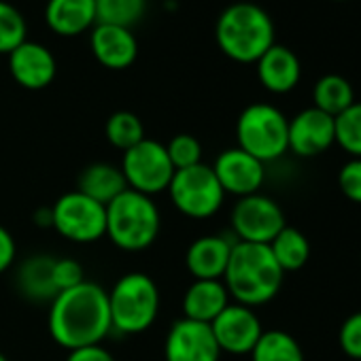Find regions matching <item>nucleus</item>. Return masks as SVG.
<instances>
[{
  "instance_id": "6e6552de",
  "label": "nucleus",
  "mask_w": 361,
  "mask_h": 361,
  "mask_svg": "<svg viewBox=\"0 0 361 361\" xmlns=\"http://www.w3.org/2000/svg\"><path fill=\"white\" fill-rule=\"evenodd\" d=\"M121 172L126 176L128 190L145 196L166 192L174 176V166L168 159L166 147L153 138H142L132 149L123 151Z\"/></svg>"
},
{
  "instance_id": "7ed1b4c3",
  "label": "nucleus",
  "mask_w": 361,
  "mask_h": 361,
  "mask_svg": "<svg viewBox=\"0 0 361 361\" xmlns=\"http://www.w3.org/2000/svg\"><path fill=\"white\" fill-rule=\"evenodd\" d=\"M215 39L230 60L251 64L274 45V24L262 7L253 3H236L219 16Z\"/></svg>"
},
{
  "instance_id": "bb28decb",
  "label": "nucleus",
  "mask_w": 361,
  "mask_h": 361,
  "mask_svg": "<svg viewBox=\"0 0 361 361\" xmlns=\"http://www.w3.org/2000/svg\"><path fill=\"white\" fill-rule=\"evenodd\" d=\"M106 138L113 147L121 149V151H128L132 149L134 145H138L142 138H145V128H142V121L130 113V111H117L109 117L106 121Z\"/></svg>"
},
{
  "instance_id": "9b49d317",
  "label": "nucleus",
  "mask_w": 361,
  "mask_h": 361,
  "mask_svg": "<svg viewBox=\"0 0 361 361\" xmlns=\"http://www.w3.org/2000/svg\"><path fill=\"white\" fill-rule=\"evenodd\" d=\"M164 357L166 361H219L221 348L209 323L183 317L168 329Z\"/></svg>"
},
{
  "instance_id": "6ab92c4d",
  "label": "nucleus",
  "mask_w": 361,
  "mask_h": 361,
  "mask_svg": "<svg viewBox=\"0 0 361 361\" xmlns=\"http://www.w3.org/2000/svg\"><path fill=\"white\" fill-rule=\"evenodd\" d=\"M45 22L56 35H83L96 26V0H49Z\"/></svg>"
},
{
  "instance_id": "4be33fe9",
  "label": "nucleus",
  "mask_w": 361,
  "mask_h": 361,
  "mask_svg": "<svg viewBox=\"0 0 361 361\" xmlns=\"http://www.w3.org/2000/svg\"><path fill=\"white\" fill-rule=\"evenodd\" d=\"M54 257L51 255H32L28 257L18 274L20 291L30 300H54L58 295L54 281H51Z\"/></svg>"
},
{
  "instance_id": "e433bc0d",
  "label": "nucleus",
  "mask_w": 361,
  "mask_h": 361,
  "mask_svg": "<svg viewBox=\"0 0 361 361\" xmlns=\"http://www.w3.org/2000/svg\"><path fill=\"white\" fill-rule=\"evenodd\" d=\"M334 3H344V0H334Z\"/></svg>"
},
{
  "instance_id": "c756f323",
  "label": "nucleus",
  "mask_w": 361,
  "mask_h": 361,
  "mask_svg": "<svg viewBox=\"0 0 361 361\" xmlns=\"http://www.w3.org/2000/svg\"><path fill=\"white\" fill-rule=\"evenodd\" d=\"M164 147H166L168 159L174 166V170H183V168L202 164V145L192 134H176Z\"/></svg>"
},
{
  "instance_id": "9d476101",
  "label": "nucleus",
  "mask_w": 361,
  "mask_h": 361,
  "mask_svg": "<svg viewBox=\"0 0 361 361\" xmlns=\"http://www.w3.org/2000/svg\"><path fill=\"white\" fill-rule=\"evenodd\" d=\"M285 226L283 209L262 194L238 198L232 209V230L240 243L270 245Z\"/></svg>"
},
{
  "instance_id": "423d86ee",
  "label": "nucleus",
  "mask_w": 361,
  "mask_h": 361,
  "mask_svg": "<svg viewBox=\"0 0 361 361\" xmlns=\"http://www.w3.org/2000/svg\"><path fill=\"white\" fill-rule=\"evenodd\" d=\"M289 119L272 104H249L236 121L238 147L259 159L262 164L274 161L289 151Z\"/></svg>"
},
{
  "instance_id": "393cba45",
  "label": "nucleus",
  "mask_w": 361,
  "mask_h": 361,
  "mask_svg": "<svg viewBox=\"0 0 361 361\" xmlns=\"http://www.w3.org/2000/svg\"><path fill=\"white\" fill-rule=\"evenodd\" d=\"M253 361H304L300 342L281 329L264 331L251 350Z\"/></svg>"
},
{
  "instance_id": "20e7f679",
  "label": "nucleus",
  "mask_w": 361,
  "mask_h": 361,
  "mask_svg": "<svg viewBox=\"0 0 361 361\" xmlns=\"http://www.w3.org/2000/svg\"><path fill=\"white\" fill-rule=\"evenodd\" d=\"M161 228V217L151 196L126 190L106 204V236L123 251L149 249Z\"/></svg>"
},
{
  "instance_id": "f704fd0d",
  "label": "nucleus",
  "mask_w": 361,
  "mask_h": 361,
  "mask_svg": "<svg viewBox=\"0 0 361 361\" xmlns=\"http://www.w3.org/2000/svg\"><path fill=\"white\" fill-rule=\"evenodd\" d=\"M66 361H115V357L102 344H92L71 350Z\"/></svg>"
},
{
  "instance_id": "cd10ccee",
  "label": "nucleus",
  "mask_w": 361,
  "mask_h": 361,
  "mask_svg": "<svg viewBox=\"0 0 361 361\" xmlns=\"http://www.w3.org/2000/svg\"><path fill=\"white\" fill-rule=\"evenodd\" d=\"M336 142L350 155L361 157V102H353L346 111L334 117Z\"/></svg>"
},
{
  "instance_id": "f257e3e1",
  "label": "nucleus",
  "mask_w": 361,
  "mask_h": 361,
  "mask_svg": "<svg viewBox=\"0 0 361 361\" xmlns=\"http://www.w3.org/2000/svg\"><path fill=\"white\" fill-rule=\"evenodd\" d=\"M111 329L109 293L100 285L85 281L51 300L49 334L60 346L75 350L100 344Z\"/></svg>"
},
{
  "instance_id": "2f4dec72",
  "label": "nucleus",
  "mask_w": 361,
  "mask_h": 361,
  "mask_svg": "<svg viewBox=\"0 0 361 361\" xmlns=\"http://www.w3.org/2000/svg\"><path fill=\"white\" fill-rule=\"evenodd\" d=\"M338 188L350 202L361 204V157H350L340 168Z\"/></svg>"
},
{
  "instance_id": "2eb2a0df",
  "label": "nucleus",
  "mask_w": 361,
  "mask_h": 361,
  "mask_svg": "<svg viewBox=\"0 0 361 361\" xmlns=\"http://www.w3.org/2000/svg\"><path fill=\"white\" fill-rule=\"evenodd\" d=\"M11 77L26 90H43L56 79V58L54 54L32 41H24L18 49L9 54Z\"/></svg>"
},
{
  "instance_id": "7c9ffc66",
  "label": "nucleus",
  "mask_w": 361,
  "mask_h": 361,
  "mask_svg": "<svg viewBox=\"0 0 361 361\" xmlns=\"http://www.w3.org/2000/svg\"><path fill=\"white\" fill-rule=\"evenodd\" d=\"M51 281L56 291H66L73 289L81 283H85V272L83 266L77 259L71 257H62V259H54V268H51Z\"/></svg>"
},
{
  "instance_id": "39448f33",
  "label": "nucleus",
  "mask_w": 361,
  "mask_h": 361,
  "mask_svg": "<svg viewBox=\"0 0 361 361\" xmlns=\"http://www.w3.org/2000/svg\"><path fill=\"white\" fill-rule=\"evenodd\" d=\"M109 293L111 323L123 334L149 329L159 312V289L145 272L123 274Z\"/></svg>"
},
{
  "instance_id": "c85d7f7f",
  "label": "nucleus",
  "mask_w": 361,
  "mask_h": 361,
  "mask_svg": "<svg viewBox=\"0 0 361 361\" xmlns=\"http://www.w3.org/2000/svg\"><path fill=\"white\" fill-rule=\"evenodd\" d=\"M26 41L24 16L5 0H0V54H11Z\"/></svg>"
},
{
  "instance_id": "f8f14e48",
  "label": "nucleus",
  "mask_w": 361,
  "mask_h": 361,
  "mask_svg": "<svg viewBox=\"0 0 361 361\" xmlns=\"http://www.w3.org/2000/svg\"><path fill=\"white\" fill-rule=\"evenodd\" d=\"M219 185L226 194L245 198L259 194L264 178H266V168L259 159L243 151L240 147L228 149L219 153L215 159V166H211Z\"/></svg>"
},
{
  "instance_id": "a878e982",
  "label": "nucleus",
  "mask_w": 361,
  "mask_h": 361,
  "mask_svg": "<svg viewBox=\"0 0 361 361\" xmlns=\"http://www.w3.org/2000/svg\"><path fill=\"white\" fill-rule=\"evenodd\" d=\"M147 0H96V24L130 28L140 22Z\"/></svg>"
},
{
  "instance_id": "0eeeda50",
  "label": "nucleus",
  "mask_w": 361,
  "mask_h": 361,
  "mask_svg": "<svg viewBox=\"0 0 361 361\" xmlns=\"http://www.w3.org/2000/svg\"><path fill=\"white\" fill-rule=\"evenodd\" d=\"M168 194L176 211L192 219L213 217L224 207L226 198L213 168L207 164L174 170Z\"/></svg>"
},
{
  "instance_id": "1a4fd4ad",
  "label": "nucleus",
  "mask_w": 361,
  "mask_h": 361,
  "mask_svg": "<svg viewBox=\"0 0 361 361\" xmlns=\"http://www.w3.org/2000/svg\"><path fill=\"white\" fill-rule=\"evenodd\" d=\"M51 226L73 243H96L106 236V207L77 190L68 192L51 207Z\"/></svg>"
},
{
  "instance_id": "412c9836",
  "label": "nucleus",
  "mask_w": 361,
  "mask_h": 361,
  "mask_svg": "<svg viewBox=\"0 0 361 361\" xmlns=\"http://www.w3.org/2000/svg\"><path fill=\"white\" fill-rule=\"evenodd\" d=\"M126 190H128L126 176H123L121 168H117L113 164H104V161L90 164L79 174V190L77 192L85 194L87 198L96 200L102 207L111 204Z\"/></svg>"
},
{
  "instance_id": "aec40b11",
  "label": "nucleus",
  "mask_w": 361,
  "mask_h": 361,
  "mask_svg": "<svg viewBox=\"0 0 361 361\" xmlns=\"http://www.w3.org/2000/svg\"><path fill=\"white\" fill-rule=\"evenodd\" d=\"M230 304L224 281H194L183 295V317L198 323H213Z\"/></svg>"
},
{
  "instance_id": "c9c22d12",
  "label": "nucleus",
  "mask_w": 361,
  "mask_h": 361,
  "mask_svg": "<svg viewBox=\"0 0 361 361\" xmlns=\"http://www.w3.org/2000/svg\"><path fill=\"white\" fill-rule=\"evenodd\" d=\"M0 361H9V359H7V357H5L3 353H0Z\"/></svg>"
},
{
  "instance_id": "f03ea898",
  "label": "nucleus",
  "mask_w": 361,
  "mask_h": 361,
  "mask_svg": "<svg viewBox=\"0 0 361 361\" xmlns=\"http://www.w3.org/2000/svg\"><path fill=\"white\" fill-rule=\"evenodd\" d=\"M285 272L272 257L268 245L236 240L224 274V285L236 304L255 308L268 304L283 287Z\"/></svg>"
},
{
  "instance_id": "ddd939ff",
  "label": "nucleus",
  "mask_w": 361,
  "mask_h": 361,
  "mask_svg": "<svg viewBox=\"0 0 361 361\" xmlns=\"http://www.w3.org/2000/svg\"><path fill=\"white\" fill-rule=\"evenodd\" d=\"M221 353L247 355L264 334L257 312L243 304H228V308L211 323Z\"/></svg>"
},
{
  "instance_id": "473e14b6",
  "label": "nucleus",
  "mask_w": 361,
  "mask_h": 361,
  "mask_svg": "<svg viewBox=\"0 0 361 361\" xmlns=\"http://www.w3.org/2000/svg\"><path fill=\"white\" fill-rule=\"evenodd\" d=\"M340 348L350 359H361V310L350 314L340 327Z\"/></svg>"
},
{
  "instance_id": "a211bd4d",
  "label": "nucleus",
  "mask_w": 361,
  "mask_h": 361,
  "mask_svg": "<svg viewBox=\"0 0 361 361\" xmlns=\"http://www.w3.org/2000/svg\"><path fill=\"white\" fill-rule=\"evenodd\" d=\"M259 83L272 94L291 92L302 77V64L298 56L285 45H272L257 62Z\"/></svg>"
},
{
  "instance_id": "4468645a",
  "label": "nucleus",
  "mask_w": 361,
  "mask_h": 361,
  "mask_svg": "<svg viewBox=\"0 0 361 361\" xmlns=\"http://www.w3.org/2000/svg\"><path fill=\"white\" fill-rule=\"evenodd\" d=\"M289 151L300 157H314L327 151L336 142V126L334 117L310 106L300 111L293 119H289Z\"/></svg>"
},
{
  "instance_id": "b1692460",
  "label": "nucleus",
  "mask_w": 361,
  "mask_h": 361,
  "mask_svg": "<svg viewBox=\"0 0 361 361\" xmlns=\"http://www.w3.org/2000/svg\"><path fill=\"white\" fill-rule=\"evenodd\" d=\"M268 247L283 272H295V270L304 268L310 257L308 238L300 230L289 228V226H285Z\"/></svg>"
},
{
  "instance_id": "f3484780",
  "label": "nucleus",
  "mask_w": 361,
  "mask_h": 361,
  "mask_svg": "<svg viewBox=\"0 0 361 361\" xmlns=\"http://www.w3.org/2000/svg\"><path fill=\"white\" fill-rule=\"evenodd\" d=\"M234 243L224 236L196 238L185 255V266L194 281H224Z\"/></svg>"
},
{
  "instance_id": "dca6fc26",
  "label": "nucleus",
  "mask_w": 361,
  "mask_h": 361,
  "mask_svg": "<svg viewBox=\"0 0 361 361\" xmlns=\"http://www.w3.org/2000/svg\"><path fill=\"white\" fill-rule=\"evenodd\" d=\"M92 51L94 58L113 71H121L134 64L138 56V43L130 28L96 24L92 30Z\"/></svg>"
},
{
  "instance_id": "72a5a7b5",
  "label": "nucleus",
  "mask_w": 361,
  "mask_h": 361,
  "mask_svg": "<svg viewBox=\"0 0 361 361\" xmlns=\"http://www.w3.org/2000/svg\"><path fill=\"white\" fill-rule=\"evenodd\" d=\"M16 255H18L16 240H13L11 232L3 224H0V274L7 272L13 266Z\"/></svg>"
},
{
  "instance_id": "5701e85b",
  "label": "nucleus",
  "mask_w": 361,
  "mask_h": 361,
  "mask_svg": "<svg viewBox=\"0 0 361 361\" xmlns=\"http://www.w3.org/2000/svg\"><path fill=\"white\" fill-rule=\"evenodd\" d=\"M312 106L338 117L342 111H346L353 102H355V92L348 79H344L342 75H323L314 87H312Z\"/></svg>"
}]
</instances>
